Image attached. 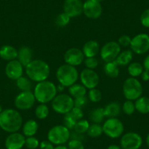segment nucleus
Wrapping results in <instances>:
<instances>
[{
    "mask_svg": "<svg viewBox=\"0 0 149 149\" xmlns=\"http://www.w3.org/2000/svg\"><path fill=\"white\" fill-rule=\"evenodd\" d=\"M23 125L21 113L14 109H5L0 113V128L9 133L17 132Z\"/></svg>",
    "mask_w": 149,
    "mask_h": 149,
    "instance_id": "1",
    "label": "nucleus"
},
{
    "mask_svg": "<svg viewBox=\"0 0 149 149\" xmlns=\"http://www.w3.org/2000/svg\"><path fill=\"white\" fill-rule=\"evenodd\" d=\"M25 72L31 81L39 83L48 80L51 74V68L45 61L34 59L26 66Z\"/></svg>",
    "mask_w": 149,
    "mask_h": 149,
    "instance_id": "2",
    "label": "nucleus"
},
{
    "mask_svg": "<svg viewBox=\"0 0 149 149\" xmlns=\"http://www.w3.org/2000/svg\"><path fill=\"white\" fill-rule=\"evenodd\" d=\"M34 95L36 101L40 104H47L52 102L57 95V87L51 81H44L37 83L34 88Z\"/></svg>",
    "mask_w": 149,
    "mask_h": 149,
    "instance_id": "3",
    "label": "nucleus"
},
{
    "mask_svg": "<svg viewBox=\"0 0 149 149\" xmlns=\"http://www.w3.org/2000/svg\"><path fill=\"white\" fill-rule=\"evenodd\" d=\"M56 76L59 84L69 88L76 84L79 78V73L75 67L64 64L57 69Z\"/></svg>",
    "mask_w": 149,
    "mask_h": 149,
    "instance_id": "4",
    "label": "nucleus"
},
{
    "mask_svg": "<svg viewBox=\"0 0 149 149\" xmlns=\"http://www.w3.org/2000/svg\"><path fill=\"white\" fill-rule=\"evenodd\" d=\"M51 106L54 111L58 114L68 113L74 107V99L67 94H57L51 102Z\"/></svg>",
    "mask_w": 149,
    "mask_h": 149,
    "instance_id": "5",
    "label": "nucleus"
},
{
    "mask_svg": "<svg viewBox=\"0 0 149 149\" xmlns=\"http://www.w3.org/2000/svg\"><path fill=\"white\" fill-rule=\"evenodd\" d=\"M123 94L127 100H137L143 94V86L140 81L135 78H129L123 84Z\"/></svg>",
    "mask_w": 149,
    "mask_h": 149,
    "instance_id": "6",
    "label": "nucleus"
},
{
    "mask_svg": "<svg viewBox=\"0 0 149 149\" xmlns=\"http://www.w3.org/2000/svg\"><path fill=\"white\" fill-rule=\"evenodd\" d=\"M70 131L64 125H56L49 130L48 140L54 145H64L70 138Z\"/></svg>",
    "mask_w": 149,
    "mask_h": 149,
    "instance_id": "7",
    "label": "nucleus"
},
{
    "mask_svg": "<svg viewBox=\"0 0 149 149\" xmlns=\"http://www.w3.org/2000/svg\"><path fill=\"white\" fill-rule=\"evenodd\" d=\"M103 133L112 139L121 137L124 131V127L121 120L117 118H109L102 125Z\"/></svg>",
    "mask_w": 149,
    "mask_h": 149,
    "instance_id": "8",
    "label": "nucleus"
},
{
    "mask_svg": "<svg viewBox=\"0 0 149 149\" xmlns=\"http://www.w3.org/2000/svg\"><path fill=\"white\" fill-rule=\"evenodd\" d=\"M121 48L118 42L110 41L104 44L100 49V57L105 63L115 61L121 52Z\"/></svg>",
    "mask_w": 149,
    "mask_h": 149,
    "instance_id": "9",
    "label": "nucleus"
},
{
    "mask_svg": "<svg viewBox=\"0 0 149 149\" xmlns=\"http://www.w3.org/2000/svg\"><path fill=\"white\" fill-rule=\"evenodd\" d=\"M131 51L135 54L142 55L149 51V35L144 33L138 34L132 38L130 44Z\"/></svg>",
    "mask_w": 149,
    "mask_h": 149,
    "instance_id": "10",
    "label": "nucleus"
},
{
    "mask_svg": "<svg viewBox=\"0 0 149 149\" xmlns=\"http://www.w3.org/2000/svg\"><path fill=\"white\" fill-rule=\"evenodd\" d=\"M35 101V97L32 91H21L15 97L14 104L18 110H28L34 106Z\"/></svg>",
    "mask_w": 149,
    "mask_h": 149,
    "instance_id": "11",
    "label": "nucleus"
},
{
    "mask_svg": "<svg viewBox=\"0 0 149 149\" xmlns=\"http://www.w3.org/2000/svg\"><path fill=\"white\" fill-rule=\"evenodd\" d=\"M143 144V139L139 134L133 132L122 134L120 145L122 149H139Z\"/></svg>",
    "mask_w": 149,
    "mask_h": 149,
    "instance_id": "12",
    "label": "nucleus"
},
{
    "mask_svg": "<svg viewBox=\"0 0 149 149\" xmlns=\"http://www.w3.org/2000/svg\"><path fill=\"white\" fill-rule=\"evenodd\" d=\"M80 79L81 84L89 90L96 88L100 83V77L97 72L87 68L81 71Z\"/></svg>",
    "mask_w": 149,
    "mask_h": 149,
    "instance_id": "13",
    "label": "nucleus"
},
{
    "mask_svg": "<svg viewBox=\"0 0 149 149\" xmlns=\"http://www.w3.org/2000/svg\"><path fill=\"white\" fill-rule=\"evenodd\" d=\"M83 13L90 19H97L102 13L101 3L97 0H86L84 3Z\"/></svg>",
    "mask_w": 149,
    "mask_h": 149,
    "instance_id": "14",
    "label": "nucleus"
},
{
    "mask_svg": "<svg viewBox=\"0 0 149 149\" xmlns=\"http://www.w3.org/2000/svg\"><path fill=\"white\" fill-rule=\"evenodd\" d=\"M85 56L82 50L78 48H71L67 50L64 55V60L69 65L77 67L84 63Z\"/></svg>",
    "mask_w": 149,
    "mask_h": 149,
    "instance_id": "15",
    "label": "nucleus"
},
{
    "mask_svg": "<svg viewBox=\"0 0 149 149\" xmlns=\"http://www.w3.org/2000/svg\"><path fill=\"white\" fill-rule=\"evenodd\" d=\"M83 4L81 0H65L64 3V12L70 18H76L83 13Z\"/></svg>",
    "mask_w": 149,
    "mask_h": 149,
    "instance_id": "16",
    "label": "nucleus"
},
{
    "mask_svg": "<svg viewBox=\"0 0 149 149\" xmlns=\"http://www.w3.org/2000/svg\"><path fill=\"white\" fill-rule=\"evenodd\" d=\"M24 73V66L19 62L18 59L13 60L7 64L5 67V74L8 78L16 81Z\"/></svg>",
    "mask_w": 149,
    "mask_h": 149,
    "instance_id": "17",
    "label": "nucleus"
},
{
    "mask_svg": "<svg viewBox=\"0 0 149 149\" xmlns=\"http://www.w3.org/2000/svg\"><path fill=\"white\" fill-rule=\"evenodd\" d=\"M26 137L19 132L10 133L5 140V148L7 149H22L25 146Z\"/></svg>",
    "mask_w": 149,
    "mask_h": 149,
    "instance_id": "18",
    "label": "nucleus"
},
{
    "mask_svg": "<svg viewBox=\"0 0 149 149\" xmlns=\"http://www.w3.org/2000/svg\"><path fill=\"white\" fill-rule=\"evenodd\" d=\"M17 59L25 67L33 60V51L28 46H23L18 51Z\"/></svg>",
    "mask_w": 149,
    "mask_h": 149,
    "instance_id": "19",
    "label": "nucleus"
},
{
    "mask_svg": "<svg viewBox=\"0 0 149 149\" xmlns=\"http://www.w3.org/2000/svg\"><path fill=\"white\" fill-rule=\"evenodd\" d=\"M83 53L86 58L96 57L100 53V45L95 40H88L83 46Z\"/></svg>",
    "mask_w": 149,
    "mask_h": 149,
    "instance_id": "20",
    "label": "nucleus"
},
{
    "mask_svg": "<svg viewBox=\"0 0 149 149\" xmlns=\"http://www.w3.org/2000/svg\"><path fill=\"white\" fill-rule=\"evenodd\" d=\"M121 111V106L118 102L114 101L109 102L104 107V116L107 118H117Z\"/></svg>",
    "mask_w": 149,
    "mask_h": 149,
    "instance_id": "21",
    "label": "nucleus"
},
{
    "mask_svg": "<svg viewBox=\"0 0 149 149\" xmlns=\"http://www.w3.org/2000/svg\"><path fill=\"white\" fill-rule=\"evenodd\" d=\"M0 57L4 60L10 61L17 59L18 50L12 45H5L0 48Z\"/></svg>",
    "mask_w": 149,
    "mask_h": 149,
    "instance_id": "22",
    "label": "nucleus"
},
{
    "mask_svg": "<svg viewBox=\"0 0 149 149\" xmlns=\"http://www.w3.org/2000/svg\"><path fill=\"white\" fill-rule=\"evenodd\" d=\"M39 129V124L33 119L28 120L24 123L22 127L23 134L25 137H32L36 134Z\"/></svg>",
    "mask_w": 149,
    "mask_h": 149,
    "instance_id": "23",
    "label": "nucleus"
},
{
    "mask_svg": "<svg viewBox=\"0 0 149 149\" xmlns=\"http://www.w3.org/2000/svg\"><path fill=\"white\" fill-rule=\"evenodd\" d=\"M104 72L107 76L111 78H116L119 75V65L115 61L106 62L104 65Z\"/></svg>",
    "mask_w": 149,
    "mask_h": 149,
    "instance_id": "24",
    "label": "nucleus"
},
{
    "mask_svg": "<svg viewBox=\"0 0 149 149\" xmlns=\"http://www.w3.org/2000/svg\"><path fill=\"white\" fill-rule=\"evenodd\" d=\"M133 58V52L131 50H125L121 51L118 54L116 61L119 66H127L132 62Z\"/></svg>",
    "mask_w": 149,
    "mask_h": 149,
    "instance_id": "25",
    "label": "nucleus"
},
{
    "mask_svg": "<svg viewBox=\"0 0 149 149\" xmlns=\"http://www.w3.org/2000/svg\"><path fill=\"white\" fill-rule=\"evenodd\" d=\"M87 88L82 84H74L72 86L69 87L68 91L70 95L73 99L78 98L80 97H84L86 95Z\"/></svg>",
    "mask_w": 149,
    "mask_h": 149,
    "instance_id": "26",
    "label": "nucleus"
},
{
    "mask_svg": "<svg viewBox=\"0 0 149 149\" xmlns=\"http://www.w3.org/2000/svg\"><path fill=\"white\" fill-rule=\"evenodd\" d=\"M135 109L142 114L149 113V98L146 97H140L135 100Z\"/></svg>",
    "mask_w": 149,
    "mask_h": 149,
    "instance_id": "27",
    "label": "nucleus"
},
{
    "mask_svg": "<svg viewBox=\"0 0 149 149\" xmlns=\"http://www.w3.org/2000/svg\"><path fill=\"white\" fill-rule=\"evenodd\" d=\"M143 66L139 62H131L128 65L127 71L130 75L132 78H137L140 76L143 72L144 71Z\"/></svg>",
    "mask_w": 149,
    "mask_h": 149,
    "instance_id": "28",
    "label": "nucleus"
},
{
    "mask_svg": "<svg viewBox=\"0 0 149 149\" xmlns=\"http://www.w3.org/2000/svg\"><path fill=\"white\" fill-rule=\"evenodd\" d=\"M104 117L105 116L103 107H96L90 113V120L94 124H101Z\"/></svg>",
    "mask_w": 149,
    "mask_h": 149,
    "instance_id": "29",
    "label": "nucleus"
},
{
    "mask_svg": "<svg viewBox=\"0 0 149 149\" xmlns=\"http://www.w3.org/2000/svg\"><path fill=\"white\" fill-rule=\"evenodd\" d=\"M16 86L21 91H31V81L28 77L21 76L16 80Z\"/></svg>",
    "mask_w": 149,
    "mask_h": 149,
    "instance_id": "30",
    "label": "nucleus"
},
{
    "mask_svg": "<svg viewBox=\"0 0 149 149\" xmlns=\"http://www.w3.org/2000/svg\"><path fill=\"white\" fill-rule=\"evenodd\" d=\"M49 108L46 104H40L35 109V116L38 119H45L49 115Z\"/></svg>",
    "mask_w": 149,
    "mask_h": 149,
    "instance_id": "31",
    "label": "nucleus"
},
{
    "mask_svg": "<svg viewBox=\"0 0 149 149\" xmlns=\"http://www.w3.org/2000/svg\"><path fill=\"white\" fill-rule=\"evenodd\" d=\"M87 134L89 137L93 138L100 137L103 134L102 126L100 125V124H94V123L90 124L89 128L87 131Z\"/></svg>",
    "mask_w": 149,
    "mask_h": 149,
    "instance_id": "32",
    "label": "nucleus"
},
{
    "mask_svg": "<svg viewBox=\"0 0 149 149\" xmlns=\"http://www.w3.org/2000/svg\"><path fill=\"white\" fill-rule=\"evenodd\" d=\"M89 126L90 124L87 120L81 119L77 121L76 124H75L73 130H74V132L84 134L87 132L88 128H89Z\"/></svg>",
    "mask_w": 149,
    "mask_h": 149,
    "instance_id": "33",
    "label": "nucleus"
},
{
    "mask_svg": "<svg viewBox=\"0 0 149 149\" xmlns=\"http://www.w3.org/2000/svg\"><path fill=\"white\" fill-rule=\"evenodd\" d=\"M70 19L71 18L67 13H65L64 12L61 13L57 15L56 18V24L59 27H64L68 25Z\"/></svg>",
    "mask_w": 149,
    "mask_h": 149,
    "instance_id": "34",
    "label": "nucleus"
},
{
    "mask_svg": "<svg viewBox=\"0 0 149 149\" xmlns=\"http://www.w3.org/2000/svg\"><path fill=\"white\" fill-rule=\"evenodd\" d=\"M102 97V94L97 88L90 89L88 93V99L92 102H99L101 101Z\"/></svg>",
    "mask_w": 149,
    "mask_h": 149,
    "instance_id": "35",
    "label": "nucleus"
},
{
    "mask_svg": "<svg viewBox=\"0 0 149 149\" xmlns=\"http://www.w3.org/2000/svg\"><path fill=\"white\" fill-rule=\"evenodd\" d=\"M121 110H122V111L124 112L126 115H132V114L134 113V111L136 110L134 103L133 102V101H132V100H127V101L124 102V104H122Z\"/></svg>",
    "mask_w": 149,
    "mask_h": 149,
    "instance_id": "36",
    "label": "nucleus"
},
{
    "mask_svg": "<svg viewBox=\"0 0 149 149\" xmlns=\"http://www.w3.org/2000/svg\"><path fill=\"white\" fill-rule=\"evenodd\" d=\"M63 121H64V125L70 130L74 129V126H75L78 121L71 115L70 113H68L64 115Z\"/></svg>",
    "mask_w": 149,
    "mask_h": 149,
    "instance_id": "37",
    "label": "nucleus"
},
{
    "mask_svg": "<svg viewBox=\"0 0 149 149\" xmlns=\"http://www.w3.org/2000/svg\"><path fill=\"white\" fill-rule=\"evenodd\" d=\"M25 146L28 149H36L40 146V142L35 137H28L26 138Z\"/></svg>",
    "mask_w": 149,
    "mask_h": 149,
    "instance_id": "38",
    "label": "nucleus"
},
{
    "mask_svg": "<svg viewBox=\"0 0 149 149\" xmlns=\"http://www.w3.org/2000/svg\"><path fill=\"white\" fill-rule=\"evenodd\" d=\"M84 65L86 66L87 69L90 70H94L98 67L99 61L95 57H88L86 58L84 61Z\"/></svg>",
    "mask_w": 149,
    "mask_h": 149,
    "instance_id": "39",
    "label": "nucleus"
},
{
    "mask_svg": "<svg viewBox=\"0 0 149 149\" xmlns=\"http://www.w3.org/2000/svg\"><path fill=\"white\" fill-rule=\"evenodd\" d=\"M67 147L69 149H85L82 140H76V139H71L69 140Z\"/></svg>",
    "mask_w": 149,
    "mask_h": 149,
    "instance_id": "40",
    "label": "nucleus"
},
{
    "mask_svg": "<svg viewBox=\"0 0 149 149\" xmlns=\"http://www.w3.org/2000/svg\"><path fill=\"white\" fill-rule=\"evenodd\" d=\"M88 97L86 96H84V97H80L78 98L74 99V107H79V108H82L84 106L87 105L88 104Z\"/></svg>",
    "mask_w": 149,
    "mask_h": 149,
    "instance_id": "41",
    "label": "nucleus"
},
{
    "mask_svg": "<svg viewBox=\"0 0 149 149\" xmlns=\"http://www.w3.org/2000/svg\"><path fill=\"white\" fill-rule=\"evenodd\" d=\"M70 113L77 121L83 119V118H84V113L82 110V108H79V107H74L72 109V110Z\"/></svg>",
    "mask_w": 149,
    "mask_h": 149,
    "instance_id": "42",
    "label": "nucleus"
},
{
    "mask_svg": "<svg viewBox=\"0 0 149 149\" xmlns=\"http://www.w3.org/2000/svg\"><path fill=\"white\" fill-rule=\"evenodd\" d=\"M132 38L128 35H121V37L118 38V43L119 44V45L121 47H124V48H126V47L130 46V44H131Z\"/></svg>",
    "mask_w": 149,
    "mask_h": 149,
    "instance_id": "43",
    "label": "nucleus"
},
{
    "mask_svg": "<svg viewBox=\"0 0 149 149\" xmlns=\"http://www.w3.org/2000/svg\"><path fill=\"white\" fill-rule=\"evenodd\" d=\"M140 23L146 28H149V8L143 11L140 16Z\"/></svg>",
    "mask_w": 149,
    "mask_h": 149,
    "instance_id": "44",
    "label": "nucleus"
},
{
    "mask_svg": "<svg viewBox=\"0 0 149 149\" xmlns=\"http://www.w3.org/2000/svg\"><path fill=\"white\" fill-rule=\"evenodd\" d=\"M40 149H54V146L51 142L49 140H43L40 143Z\"/></svg>",
    "mask_w": 149,
    "mask_h": 149,
    "instance_id": "45",
    "label": "nucleus"
},
{
    "mask_svg": "<svg viewBox=\"0 0 149 149\" xmlns=\"http://www.w3.org/2000/svg\"><path fill=\"white\" fill-rule=\"evenodd\" d=\"M143 68L145 69V70H148L149 71V55H148L145 58L144 61H143Z\"/></svg>",
    "mask_w": 149,
    "mask_h": 149,
    "instance_id": "46",
    "label": "nucleus"
},
{
    "mask_svg": "<svg viewBox=\"0 0 149 149\" xmlns=\"http://www.w3.org/2000/svg\"><path fill=\"white\" fill-rule=\"evenodd\" d=\"M142 79L144 81H149V71L148 70H145L141 74Z\"/></svg>",
    "mask_w": 149,
    "mask_h": 149,
    "instance_id": "47",
    "label": "nucleus"
},
{
    "mask_svg": "<svg viewBox=\"0 0 149 149\" xmlns=\"http://www.w3.org/2000/svg\"><path fill=\"white\" fill-rule=\"evenodd\" d=\"M106 149H122L121 148V146H117V145H110L109 146H107V148Z\"/></svg>",
    "mask_w": 149,
    "mask_h": 149,
    "instance_id": "48",
    "label": "nucleus"
},
{
    "mask_svg": "<svg viewBox=\"0 0 149 149\" xmlns=\"http://www.w3.org/2000/svg\"><path fill=\"white\" fill-rule=\"evenodd\" d=\"M54 149H69L67 146H64V145H59V146H56L54 147Z\"/></svg>",
    "mask_w": 149,
    "mask_h": 149,
    "instance_id": "49",
    "label": "nucleus"
},
{
    "mask_svg": "<svg viewBox=\"0 0 149 149\" xmlns=\"http://www.w3.org/2000/svg\"><path fill=\"white\" fill-rule=\"evenodd\" d=\"M57 87V91H58H58H63V90H64V87L62 85H61V84H59V85L58 86H56Z\"/></svg>",
    "mask_w": 149,
    "mask_h": 149,
    "instance_id": "50",
    "label": "nucleus"
},
{
    "mask_svg": "<svg viewBox=\"0 0 149 149\" xmlns=\"http://www.w3.org/2000/svg\"><path fill=\"white\" fill-rule=\"evenodd\" d=\"M146 143H147V146H148L149 148V134H148L147 137H146Z\"/></svg>",
    "mask_w": 149,
    "mask_h": 149,
    "instance_id": "51",
    "label": "nucleus"
},
{
    "mask_svg": "<svg viewBox=\"0 0 149 149\" xmlns=\"http://www.w3.org/2000/svg\"><path fill=\"white\" fill-rule=\"evenodd\" d=\"M2 110H2V106L0 105V113H2Z\"/></svg>",
    "mask_w": 149,
    "mask_h": 149,
    "instance_id": "52",
    "label": "nucleus"
},
{
    "mask_svg": "<svg viewBox=\"0 0 149 149\" xmlns=\"http://www.w3.org/2000/svg\"><path fill=\"white\" fill-rule=\"evenodd\" d=\"M97 1H98V2H102V1H104V0H97Z\"/></svg>",
    "mask_w": 149,
    "mask_h": 149,
    "instance_id": "53",
    "label": "nucleus"
}]
</instances>
